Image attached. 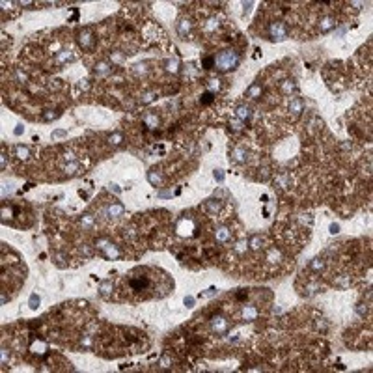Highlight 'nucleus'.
I'll list each match as a JSON object with an SVG mask.
<instances>
[{
    "label": "nucleus",
    "instance_id": "f257e3e1",
    "mask_svg": "<svg viewBox=\"0 0 373 373\" xmlns=\"http://www.w3.org/2000/svg\"><path fill=\"white\" fill-rule=\"evenodd\" d=\"M237 64H239V56L231 50H224L215 58V67H218L220 71H229L237 67Z\"/></svg>",
    "mask_w": 373,
    "mask_h": 373
},
{
    "label": "nucleus",
    "instance_id": "f03ea898",
    "mask_svg": "<svg viewBox=\"0 0 373 373\" xmlns=\"http://www.w3.org/2000/svg\"><path fill=\"white\" fill-rule=\"evenodd\" d=\"M271 35H272V39H286L287 37V28H286V24L284 22H274L272 26H271Z\"/></svg>",
    "mask_w": 373,
    "mask_h": 373
},
{
    "label": "nucleus",
    "instance_id": "7ed1b4c3",
    "mask_svg": "<svg viewBox=\"0 0 373 373\" xmlns=\"http://www.w3.org/2000/svg\"><path fill=\"white\" fill-rule=\"evenodd\" d=\"M149 286V280L146 278V276H142V278H133L131 280V287L135 289V291H142V289H146Z\"/></svg>",
    "mask_w": 373,
    "mask_h": 373
},
{
    "label": "nucleus",
    "instance_id": "20e7f679",
    "mask_svg": "<svg viewBox=\"0 0 373 373\" xmlns=\"http://www.w3.org/2000/svg\"><path fill=\"white\" fill-rule=\"evenodd\" d=\"M226 327H228V323H226L222 317H215V319H213V328H215V330H218V332H224V330H226Z\"/></svg>",
    "mask_w": 373,
    "mask_h": 373
},
{
    "label": "nucleus",
    "instance_id": "39448f33",
    "mask_svg": "<svg viewBox=\"0 0 373 373\" xmlns=\"http://www.w3.org/2000/svg\"><path fill=\"white\" fill-rule=\"evenodd\" d=\"M200 101H201V105H209V103L213 101V93H211V92H205V93L201 95Z\"/></svg>",
    "mask_w": 373,
    "mask_h": 373
},
{
    "label": "nucleus",
    "instance_id": "423d86ee",
    "mask_svg": "<svg viewBox=\"0 0 373 373\" xmlns=\"http://www.w3.org/2000/svg\"><path fill=\"white\" fill-rule=\"evenodd\" d=\"M37 306H39V297H37V295L34 293V295L30 297V308H32V310H35Z\"/></svg>",
    "mask_w": 373,
    "mask_h": 373
},
{
    "label": "nucleus",
    "instance_id": "0eeeda50",
    "mask_svg": "<svg viewBox=\"0 0 373 373\" xmlns=\"http://www.w3.org/2000/svg\"><path fill=\"white\" fill-rule=\"evenodd\" d=\"M108 213H110V215H121V213H123V207H121V205H112V207L108 209Z\"/></svg>",
    "mask_w": 373,
    "mask_h": 373
},
{
    "label": "nucleus",
    "instance_id": "6e6552de",
    "mask_svg": "<svg viewBox=\"0 0 373 373\" xmlns=\"http://www.w3.org/2000/svg\"><path fill=\"white\" fill-rule=\"evenodd\" d=\"M203 65H205V69H211V67L215 65V60H213V58H205V60H203Z\"/></svg>",
    "mask_w": 373,
    "mask_h": 373
},
{
    "label": "nucleus",
    "instance_id": "1a4fd4ad",
    "mask_svg": "<svg viewBox=\"0 0 373 373\" xmlns=\"http://www.w3.org/2000/svg\"><path fill=\"white\" fill-rule=\"evenodd\" d=\"M17 153H19V157H21V159H24L22 155H28V149H26V148H21V146H19V148H17Z\"/></svg>",
    "mask_w": 373,
    "mask_h": 373
},
{
    "label": "nucleus",
    "instance_id": "9d476101",
    "mask_svg": "<svg viewBox=\"0 0 373 373\" xmlns=\"http://www.w3.org/2000/svg\"><path fill=\"white\" fill-rule=\"evenodd\" d=\"M248 112H250V110H248V108H243V106H241V108H239V116H241V118H244V116H248Z\"/></svg>",
    "mask_w": 373,
    "mask_h": 373
},
{
    "label": "nucleus",
    "instance_id": "9b49d317",
    "mask_svg": "<svg viewBox=\"0 0 373 373\" xmlns=\"http://www.w3.org/2000/svg\"><path fill=\"white\" fill-rule=\"evenodd\" d=\"M185 304H186V306H192V304H194V299H192V297H186V299H185Z\"/></svg>",
    "mask_w": 373,
    "mask_h": 373
}]
</instances>
